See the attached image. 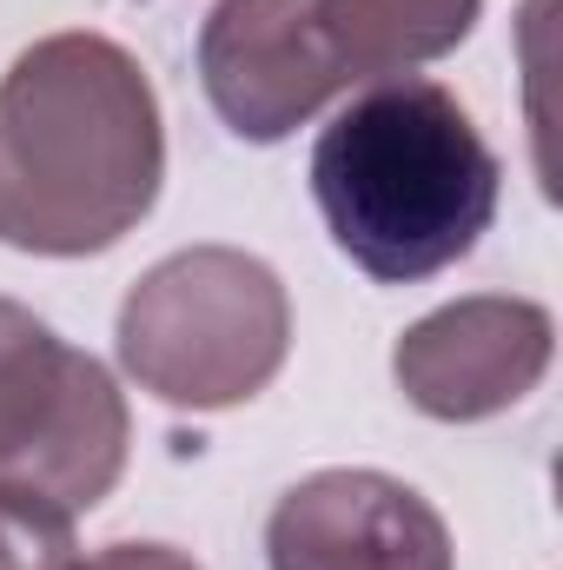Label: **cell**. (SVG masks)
Listing matches in <instances>:
<instances>
[{
    "label": "cell",
    "instance_id": "cell-3",
    "mask_svg": "<svg viewBox=\"0 0 563 570\" xmlns=\"http://www.w3.org/2000/svg\"><path fill=\"white\" fill-rule=\"evenodd\" d=\"M120 365L172 412H226L259 399L292 352L279 273L239 246H192L146 273L120 305Z\"/></svg>",
    "mask_w": 563,
    "mask_h": 570
},
{
    "label": "cell",
    "instance_id": "cell-9",
    "mask_svg": "<svg viewBox=\"0 0 563 570\" xmlns=\"http://www.w3.org/2000/svg\"><path fill=\"white\" fill-rule=\"evenodd\" d=\"M73 511L0 484V570H73Z\"/></svg>",
    "mask_w": 563,
    "mask_h": 570
},
{
    "label": "cell",
    "instance_id": "cell-6",
    "mask_svg": "<svg viewBox=\"0 0 563 570\" xmlns=\"http://www.w3.org/2000/svg\"><path fill=\"white\" fill-rule=\"evenodd\" d=\"M199 80L213 114L253 146L298 134L345 94L312 0H219L199 27Z\"/></svg>",
    "mask_w": 563,
    "mask_h": 570
},
{
    "label": "cell",
    "instance_id": "cell-8",
    "mask_svg": "<svg viewBox=\"0 0 563 570\" xmlns=\"http://www.w3.org/2000/svg\"><path fill=\"white\" fill-rule=\"evenodd\" d=\"M312 13L345 87H385L464 47L484 0H312Z\"/></svg>",
    "mask_w": 563,
    "mask_h": 570
},
{
    "label": "cell",
    "instance_id": "cell-7",
    "mask_svg": "<svg viewBox=\"0 0 563 570\" xmlns=\"http://www.w3.org/2000/svg\"><path fill=\"white\" fill-rule=\"evenodd\" d=\"M273 570H451V531L385 471H312L273 504Z\"/></svg>",
    "mask_w": 563,
    "mask_h": 570
},
{
    "label": "cell",
    "instance_id": "cell-10",
    "mask_svg": "<svg viewBox=\"0 0 563 570\" xmlns=\"http://www.w3.org/2000/svg\"><path fill=\"white\" fill-rule=\"evenodd\" d=\"M73 570H199V564L172 544H107V551L80 558Z\"/></svg>",
    "mask_w": 563,
    "mask_h": 570
},
{
    "label": "cell",
    "instance_id": "cell-1",
    "mask_svg": "<svg viewBox=\"0 0 563 570\" xmlns=\"http://www.w3.org/2000/svg\"><path fill=\"white\" fill-rule=\"evenodd\" d=\"M159 179V94L120 40L47 33L0 73V246L107 253L152 213Z\"/></svg>",
    "mask_w": 563,
    "mask_h": 570
},
{
    "label": "cell",
    "instance_id": "cell-2",
    "mask_svg": "<svg viewBox=\"0 0 563 570\" xmlns=\"http://www.w3.org/2000/svg\"><path fill=\"white\" fill-rule=\"evenodd\" d=\"M497 153L437 80L365 87L312 146V199L338 253L378 285L457 266L497 219Z\"/></svg>",
    "mask_w": 563,
    "mask_h": 570
},
{
    "label": "cell",
    "instance_id": "cell-4",
    "mask_svg": "<svg viewBox=\"0 0 563 570\" xmlns=\"http://www.w3.org/2000/svg\"><path fill=\"white\" fill-rule=\"evenodd\" d=\"M127 471V399L93 352L0 298V484L93 511Z\"/></svg>",
    "mask_w": 563,
    "mask_h": 570
},
{
    "label": "cell",
    "instance_id": "cell-5",
    "mask_svg": "<svg viewBox=\"0 0 563 570\" xmlns=\"http://www.w3.org/2000/svg\"><path fill=\"white\" fill-rule=\"evenodd\" d=\"M551 352H557V325L537 298L477 292L424 312L392 352V379L424 419L477 425L524 405L544 385Z\"/></svg>",
    "mask_w": 563,
    "mask_h": 570
}]
</instances>
